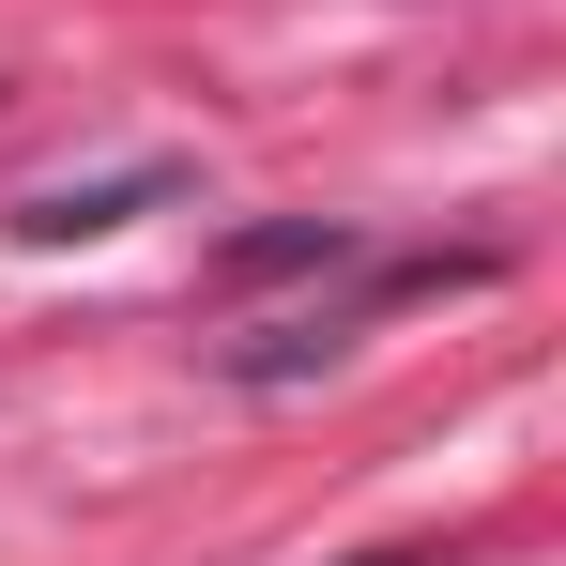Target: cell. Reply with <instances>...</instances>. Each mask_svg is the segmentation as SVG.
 Returning a JSON list of instances; mask_svg holds the SVG:
<instances>
[{
	"instance_id": "6da1fadb",
	"label": "cell",
	"mask_w": 566,
	"mask_h": 566,
	"mask_svg": "<svg viewBox=\"0 0 566 566\" xmlns=\"http://www.w3.org/2000/svg\"><path fill=\"white\" fill-rule=\"evenodd\" d=\"M138 199H169V169H107V185H46L31 214H15V230H31V245H77V230H123Z\"/></svg>"
},
{
	"instance_id": "7a4b0ae2",
	"label": "cell",
	"mask_w": 566,
	"mask_h": 566,
	"mask_svg": "<svg viewBox=\"0 0 566 566\" xmlns=\"http://www.w3.org/2000/svg\"><path fill=\"white\" fill-rule=\"evenodd\" d=\"M306 261H353V230H337V214H276V230H245L214 276H230V291H261V276H306Z\"/></svg>"
},
{
	"instance_id": "3957f363",
	"label": "cell",
	"mask_w": 566,
	"mask_h": 566,
	"mask_svg": "<svg viewBox=\"0 0 566 566\" xmlns=\"http://www.w3.org/2000/svg\"><path fill=\"white\" fill-rule=\"evenodd\" d=\"M368 566H429V552H368Z\"/></svg>"
}]
</instances>
